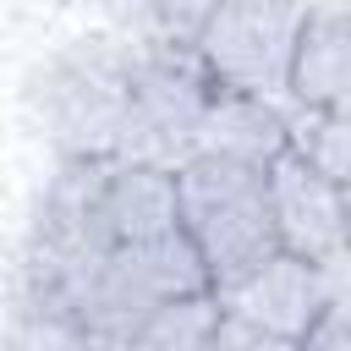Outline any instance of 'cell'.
<instances>
[{"label": "cell", "mask_w": 351, "mask_h": 351, "mask_svg": "<svg viewBox=\"0 0 351 351\" xmlns=\"http://www.w3.org/2000/svg\"><path fill=\"white\" fill-rule=\"evenodd\" d=\"M132 33H82L22 82L27 126L60 159H121L132 126Z\"/></svg>", "instance_id": "7a4b0ae2"}, {"label": "cell", "mask_w": 351, "mask_h": 351, "mask_svg": "<svg viewBox=\"0 0 351 351\" xmlns=\"http://www.w3.org/2000/svg\"><path fill=\"white\" fill-rule=\"evenodd\" d=\"M132 126H126V154L143 165L181 170L197 154V126L214 104V77L192 44H154L132 38Z\"/></svg>", "instance_id": "277c9868"}, {"label": "cell", "mask_w": 351, "mask_h": 351, "mask_svg": "<svg viewBox=\"0 0 351 351\" xmlns=\"http://www.w3.org/2000/svg\"><path fill=\"white\" fill-rule=\"evenodd\" d=\"M291 154L307 159L335 186H351V104H291Z\"/></svg>", "instance_id": "30bf717a"}, {"label": "cell", "mask_w": 351, "mask_h": 351, "mask_svg": "<svg viewBox=\"0 0 351 351\" xmlns=\"http://www.w3.org/2000/svg\"><path fill=\"white\" fill-rule=\"evenodd\" d=\"M219 296L208 291V296H181V302H165L143 329H137V340L148 346V351H208V335H214V324H219Z\"/></svg>", "instance_id": "7c38bea8"}, {"label": "cell", "mask_w": 351, "mask_h": 351, "mask_svg": "<svg viewBox=\"0 0 351 351\" xmlns=\"http://www.w3.org/2000/svg\"><path fill=\"white\" fill-rule=\"evenodd\" d=\"M0 351H148V346L137 335H99V329L11 313L5 329H0Z\"/></svg>", "instance_id": "8fae6325"}, {"label": "cell", "mask_w": 351, "mask_h": 351, "mask_svg": "<svg viewBox=\"0 0 351 351\" xmlns=\"http://www.w3.org/2000/svg\"><path fill=\"white\" fill-rule=\"evenodd\" d=\"M335 291L340 285L329 280V269L302 263L291 252H274L258 274H247L236 291H225L219 307L236 313V318H247V324H258V329H274L285 340H302L324 318V307L335 302Z\"/></svg>", "instance_id": "52a82bcc"}, {"label": "cell", "mask_w": 351, "mask_h": 351, "mask_svg": "<svg viewBox=\"0 0 351 351\" xmlns=\"http://www.w3.org/2000/svg\"><path fill=\"white\" fill-rule=\"evenodd\" d=\"M197 154L269 170L280 154H291V104L263 99V93H225L219 88L203 126H197Z\"/></svg>", "instance_id": "ba28073f"}, {"label": "cell", "mask_w": 351, "mask_h": 351, "mask_svg": "<svg viewBox=\"0 0 351 351\" xmlns=\"http://www.w3.org/2000/svg\"><path fill=\"white\" fill-rule=\"evenodd\" d=\"M302 351H351V285L335 291V302L324 307V318L302 335Z\"/></svg>", "instance_id": "9a60e30c"}, {"label": "cell", "mask_w": 351, "mask_h": 351, "mask_svg": "<svg viewBox=\"0 0 351 351\" xmlns=\"http://www.w3.org/2000/svg\"><path fill=\"white\" fill-rule=\"evenodd\" d=\"M208 351H302V340H285L274 329H258L236 313H219L214 335H208Z\"/></svg>", "instance_id": "5bb4252c"}, {"label": "cell", "mask_w": 351, "mask_h": 351, "mask_svg": "<svg viewBox=\"0 0 351 351\" xmlns=\"http://www.w3.org/2000/svg\"><path fill=\"white\" fill-rule=\"evenodd\" d=\"M291 104H351V0H313L291 60Z\"/></svg>", "instance_id": "9c48e42d"}, {"label": "cell", "mask_w": 351, "mask_h": 351, "mask_svg": "<svg viewBox=\"0 0 351 351\" xmlns=\"http://www.w3.org/2000/svg\"><path fill=\"white\" fill-rule=\"evenodd\" d=\"M302 16H307V0H219L197 38V55L214 88L263 93V99L291 93Z\"/></svg>", "instance_id": "5b68a950"}, {"label": "cell", "mask_w": 351, "mask_h": 351, "mask_svg": "<svg viewBox=\"0 0 351 351\" xmlns=\"http://www.w3.org/2000/svg\"><path fill=\"white\" fill-rule=\"evenodd\" d=\"M176 208H181L186 241L197 247L208 269L214 296L236 291L247 274H258L280 252L274 208H269V170L192 154L176 170Z\"/></svg>", "instance_id": "3957f363"}, {"label": "cell", "mask_w": 351, "mask_h": 351, "mask_svg": "<svg viewBox=\"0 0 351 351\" xmlns=\"http://www.w3.org/2000/svg\"><path fill=\"white\" fill-rule=\"evenodd\" d=\"M219 0H132V38H154V44H192L203 38L208 16H214Z\"/></svg>", "instance_id": "4fadbf2b"}, {"label": "cell", "mask_w": 351, "mask_h": 351, "mask_svg": "<svg viewBox=\"0 0 351 351\" xmlns=\"http://www.w3.org/2000/svg\"><path fill=\"white\" fill-rule=\"evenodd\" d=\"M346 225H351V186H346Z\"/></svg>", "instance_id": "2e32d148"}, {"label": "cell", "mask_w": 351, "mask_h": 351, "mask_svg": "<svg viewBox=\"0 0 351 351\" xmlns=\"http://www.w3.org/2000/svg\"><path fill=\"white\" fill-rule=\"evenodd\" d=\"M181 225L176 170L143 159H60L33 203L27 247L44 252H115Z\"/></svg>", "instance_id": "6da1fadb"}, {"label": "cell", "mask_w": 351, "mask_h": 351, "mask_svg": "<svg viewBox=\"0 0 351 351\" xmlns=\"http://www.w3.org/2000/svg\"><path fill=\"white\" fill-rule=\"evenodd\" d=\"M269 208H274V236L280 252L318 263V269H340L351 258V225H346V186H335L329 176H318L307 159L280 154L269 165Z\"/></svg>", "instance_id": "8992f818"}]
</instances>
